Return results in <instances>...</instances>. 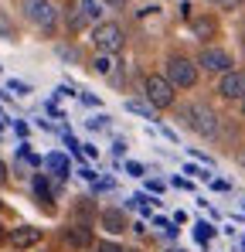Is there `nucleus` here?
I'll return each instance as SVG.
<instances>
[{
    "mask_svg": "<svg viewBox=\"0 0 245 252\" xmlns=\"http://www.w3.org/2000/svg\"><path fill=\"white\" fill-rule=\"evenodd\" d=\"M184 123H187V129H194L198 136H204V140H214L218 136V126H221V116L208 106V102H191V106H184Z\"/></svg>",
    "mask_w": 245,
    "mask_h": 252,
    "instance_id": "1",
    "label": "nucleus"
},
{
    "mask_svg": "<svg viewBox=\"0 0 245 252\" xmlns=\"http://www.w3.org/2000/svg\"><path fill=\"white\" fill-rule=\"evenodd\" d=\"M21 14L44 34H55L58 28V7L51 0H21Z\"/></svg>",
    "mask_w": 245,
    "mask_h": 252,
    "instance_id": "2",
    "label": "nucleus"
},
{
    "mask_svg": "<svg viewBox=\"0 0 245 252\" xmlns=\"http://www.w3.org/2000/svg\"><path fill=\"white\" fill-rule=\"evenodd\" d=\"M92 44H95V51L116 55V51H122V44H126V31H122L116 21H99L92 28Z\"/></svg>",
    "mask_w": 245,
    "mask_h": 252,
    "instance_id": "3",
    "label": "nucleus"
},
{
    "mask_svg": "<svg viewBox=\"0 0 245 252\" xmlns=\"http://www.w3.org/2000/svg\"><path fill=\"white\" fill-rule=\"evenodd\" d=\"M143 95H147V102L153 106V109H170L174 106V99H177V92H174V85L167 75H147L143 79Z\"/></svg>",
    "mask_w": 245,
    "mask_h": 252,
    "instance_id": "4",
    "label": "nucleus"
},
{
    "mask_svg": "<svg viewBox=\"0 0 245 252\" xmlns=\"http://www.w3.org/2000/svg\"><path fill=\"white\" fill-rule=\"evenodd\" d=\"M174 89H194L198 85V65L184 55H170L167 58V72H163Z\"/></svg>",
    "mask_w": 245,
    "mask_h": 252,
    "instance_id": "5",
    "label": "nucleus"
},
{
    "mask_svg": "<svg viewBox=\"0 0 245 252\" xmlns=\"http://www.w3.org/2000/svg\"><path fill=\"white\" fill-rule=\"evenodd\" d=\"M198 68L211 72V75H225V72H232V55L225 48H204L198 55Z\"/></svg>",
    "mask_w": 245,
    "mask_h": 252,
    "instance_id": "6",
    "label": "nucleus"
},
{
    "mask_svg": "<svg viewBox=\"0 0 245 252\" xmlns=\"http://www.w3.org/2000/svg\"><path fill=\"white\" fill-rule=\"evenodd\" d=\"M218 95L221 99H245V72L239 68H232V72H225L221 79H218Z\"/></svg>",
    "mask_w": 245,
    "mask_h": 252,
    "instance_id": "7",
    "label": "nucleus"
},
{
    "mask_svg": "<svg viewBox=\"0 0 245 252\" xmlns=\"http://www.w3.org/2000/svg\"><path fill=\"white\" fill-rule=\"evenodd\" d=\"M61 239H65L68 249H89V246H92V228L82 225V221H72V225L61 232Z\"/></svg>",
    "mask_w": 245,
    "mask_h": 252,
    "instance_id": "8",
    "label": "nucleus"
},
{
    "mask_svg": "<svg viewBox=\"0 0 245 252\" xmlns=\"http://www.w3.org/2000/svg\"><path fill=\"white\" fill-rule=\"evenodd\" d=\"M7 239H10L14 249H31V246L41 242V228H34V225H17V228H10Z\"/></svg>",
    "mask_w": 245,
    "mask_h": 252,
    "instance_id": "9",
    "label": "nucleus"
},
{
    "mask_svg": "<svg viewBox=\"0 0 245 252\" xmlns=\"http://www.w3.org/2000/svg\"><path fill=\"white\" fill-rule=\"evenodd\" d=\"M99 225H102L109 235H120V232H126V228H129L126 215H122V211H116V208H106V211H102V215H99Z\"/></svg>",
    "mask_w": 245,
    "mask_h": 252,
    "instance_id": "10",
    "label": "nucleus"
},
{
    "mask_svg": "<svg viewBox=\"0 0 245 252\" xmlns=\"http://www.w3.org/2000/svg\"><path fill=\"white\" fill-rule=\"evenodd\" d=\"M191 31H194V38H201V41H208V38H214L218 34V24H214V17H191Z\"/></svg>",
    "mask_w": 245,
    "mask_h": 252,
    "instance_id": "11",
    "label": "nucleus"
},
{
    "mask_svg": "<svg viewBox=\"0 0 245 252\" xmlns=\"http://www.w3.org/2000/svg\"><path fill=\"white\" fill-rule=\"evenodd\" d=\"M116 55H106V51H99L95 58H92V68H95V75H106V79H113L116 75Z\"/></svg>",
    "mask_w": 245,
    "mask_h": 252,
    "instance_id": "12",
    "label": "nucleus"
},
{
    "mask_svg": "<svg viewBox=\"0 0 245 252\" xmlns=\"http://www.w3.org/2000/svg\"><path fill=\"white\" fill-rule=\"evenodd\" d=\"M99 3H102V0H79V17H82V24H99V21H102Z\"/></svg>",
    "mask_w": 245,
    "mask_h": 252,
    "instance_id": "13",
    "label": "nucleus"
},
{
    "mask_svg": "<svg viewBox=\"0 0 245 252\" xmlns=\"http://www.w3.org/2000/svg\"><path fill=\"white\" fill-rule=\"evenodd\" d=\"M44 164H48V170H51L58 181H65V177H68V157H61V154H48V157H44Z\"/></svg>",
    "mask_w": 245,
    "mask_h": 252,
    "instance_id": "14",
    "label": "nucleus"
},
{
    "mask_svg": "<svg viewBox=\"0 0 245 252\" xmlns=\"http://www.w3.org/2000/svg\"><path fill=\"white\" fill-rule=\"evenodd\" d=\"M126 113H133L140 120H157V109L150 102H136V99H126Z\"/></svg>",
    "mask_w": 245,
    "mask_h": 252,
    "instance_id": "15",
    "label": "nucleus"
},
{
    "mask_svg": "<svg viewBox=\"0 0 245 252\" xmlns=\"http://www.w3.org/2000/svg\"><path fill=\"white\" fill-rule=\"evenodd\" d=\"M34 194H38L41 205H51V188H48L44 174H34Z\"/></svg>",
    "mask_w": 245,
    "mask_h": 252,
    "instance_id": "16",
    "label": "nucleus"
},
{
    "mask_svg": "<svg viewBox=\"0 0 245 252\" xmlns=\"http://www.w3.org/2000/svg\"><path fill=\"white\" fill-rule=\"evenodd\" d=\"M0 38H3V41H14V38H17V28H14V21H10L3 10H0Z\"/></svg>",
    "mask_w": 245,
    "mask_h": 252,
    "instance_id": "17",
    "label": "nucleus"
},
{
    "mask_svg": "<svg viewBox=\"0 0 245 252\" xmlns=\"http://www.w3.org/2000/svg\"><path fill=\"white\" fill-rule=\"evenodd\" d=\"M194 235H198V242H208V239L214 235V228H211L208 221H198V225H194Z\"/></svg>",
    "mask_w": 245,
    "mask_h": 252,
    "instance_id": "18",
    "label": "nucleus"
},
{
    "mask_svg": "<svg viewBox=\"0 0 245 252\" xmlns=\"http://www.w3.org/2000/svg\"><path fill=\"white\" fill-rule=\"evenodd\" d=\"M211 3H214L218 10H239V7H242V0H211Z\"/></svg>",
    "mask_w": 245,
    "mask_h": 252,
    "instance_id": "19",
    "label": "nucleus"
},
{
    "mask_svg": "<svg viewBox=\"0 0 245 252\" xmlns=\"http://www.w3.org/2000/svg\"><path fill=\"white\" fill-rule=\"evenodd\" d=\"M92 252H122V246H116V242H99V246H92Z\"/></svg>",
    "mask_w": 245,
    "mask_h": 252,
    "instance_id": "20",
    "label": "nucleus"
},
{
    "mask_svg": "<svg viewBox=\"0 0 245 252\" xmlns=\"http://www.w3.org/2000/svg\"><path fill=\"white\" fill-rule=\"evenodd\" d=\"M184 174H194V177H201V181H211V174L201 170V167H194V164H191V167H184Z\"/></svg>",
    "mask_w": 245,
    "mask_h": 252,
    "instance_id": "21",
    "label": "nucleus"
},
{
    "mask_svg": "<svg viewBox=\"0 0 245 252\" xmlns=\"http://www.w3.org/2000/svg\"><path fill=\"white\" fill-rule=\"evenodd\" d=\"M126 174H133V177H143V164H133V160H129V164H126Z\"/></svg>",
    "mask_w": 245,
    "mask_h": 252,
    "instance_id": "22",
    "label": "nucleus"
},
{
    "mask_svg": "<svg viewBox=\"0 0 245 252\" xmlns=\"http://www.w3.org/2000/svg\"><path fill=\"white\" fill-rule=\"evenodd\" d=\"M10 89H14L17 95H28V92H31V89H28V85H24V82H10Z\"/></svg>",
    "mask_w": 245,
    "mask_h": 252,
    "instance_id": "23",
    "label": "nucleus"
},
{
    "mask_svg": "<svg viewBox=\"0 0 245 252\" xmlns=\"http://www.w3.org/2000/svg\"><path fill=\"white\" fill-rule=\"evenodd\" d=\"M79 174H82V177H85V181H95V170H92V167H82Z\"/></svg>",
    "mask_w": 245,
    "mask_h": 252,
    "instance_id": "24",
    "label": "nucleus"
},
{
    "mask_svg": "<svg viewBox=\"0 0 245 252\" xmlns=\"http://www.w3.org/2000/svg\"><path fill=\"white\" fill-rule=\"evenodd\" d=\"M102 3H109V7H116V10H120V7H126V3H129V0H102Z\"/></svg>",
    "mask_w": 245,
    "mask_h": 252,
    "instance_id": "25",
    "label": "nucleus"
},
{
    "mask_svg": "<svg viewBox=\"0 0 245 252\" xmlns=\"http://www.w3.org/2000/svg\"><path fill=\"white\" fill-rule=\"evenodd\" d=\"M3 181H7V164L0 160V184H3Z\"/></svg>",
    "mask_w": 245,
    "mask_h": 252,
    "instance_id": "26",
    "label": "nucleus"
},
{
    "mask_svg": "<svg viewBox=\"0 0 245 252\" xmlns=\"http://www.w3.org/2000/svg\"><path fill=\"white\" fill-rule=\"evenodd\" d=\"M242 120H245V99H242Z\"/></svg>",
    "mask_w": 245,
    "mask_h": 252,
    "instance_id": "27",
    "label": "nucleus"
},
{
    "mask_svg": "<svg viewBox=\"0 0 245 252\" xmlns=\"http://www.w3.org/2000/svg\"><path fill=\"white\" fill-rule=\"evenodd\" d=\"M163 252H184V249H163Z\"/></svg>",
    "mask_w": 245,
    "mask_h": 252,
    "instance_id": "28",
    "label": "nucleus"
},
{
    "mask_svg": "<svg viewBox=\"0 0 245 252\" xmlns=\"http://www.w3.org/2000/svg\"><path fill=\"white\" fill-rule=\"evenodd\" d=\"M122 252H140V249H122Z\"/></svg>",
    "mask_w": 245,
    "mask_h": 252,
    "instance_id": "29",
    "label": "nucleus"
},
{
    "mask_svg": "<svg viewBox=\"0 0 245 252\" xmlns=\"http://www.w3.org/2000/svg\"><path fill=\"white\" fill-rule=\"evenodd\" d=\"M242 167H245V154H242Z\"/></svg>",
    "mask_w": 245,
    "mask_h": 252,
    "instance_id": "30",
    "label": "nucleus"
},
{
    "mask_svg": "<svg viewBox=\"0 0 245 252\" xmlns=\"http://www.w3.org/2000/svg\"><path fill=\"white\" fill-rule=\"evenodd\" d=\"M0 239H3V228H0Z\"/></svg>",
    "mask_w": 245,
    "mask_h": 252,
    "instance_id": "31",
    "label": "nucleus"
}]
</instances>
